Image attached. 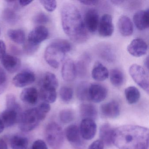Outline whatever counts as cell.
<instances>
[{
  "label": "cell",
  "mask_w": 149,
  "mask_h": 149,
  "mask_svg": "<svg viewBox=\"0 0 149 149\" xmlns=\"http://www.w3.org/2000/svg\"><path fill=\"white\" fill-rule=\"evenodd\" d=\"M80 112L83 119L95 120L97 117V111L94 105L91 104H83L80 107Z\"/></svg>",
  "instance_id": "cell-24"
},
{
  "label": "cell",
  "mask_w": 149,
  "mask_h": 149,
  "mask_svg": "<svg viewBox=\"0 0 149 149\" xmlns=\"http://www.w3.org/2000/svg\"><path fill=\"white\" fill-rule=\"evenodd\" d=\"M10 143L12 149H27L28 139L24 136L15 135L10 139Z\"/></svg>",
  "instance_id": "cell-27"
},
{
  "label": "cell",
  "mask_w": 149,
  "mask_h": 149,
  "mask_svg": "<svg viewBox=\"0 0 149 149\" xmlns=\"http://www.w3.org/2000/svg\"><path fill=\"white\" fill-rule=\"evenodd\" d=\"M101 112L105 117L114 118L120 115L119 104L116 101H111L103 104L101 107Z\"/></svg>",
  "instance_id": "cell-16"
},
{
  "label": "cell",
  "mask_w": 149,
  "mask_h": 149,
  "mask_svg": "<svg viewBox=\"0 0 149 149\" xmlns=\"http://www.w3.org/2000/svg\"><path fill=\"white\" fill-rule=\"evenodd\" d=\"M59 117L60 120L63 123H69L74 119V113L72 110L65 109L60 112Z\"/></svg>",
  "instance_id": "cell-34"
},
{
  "label": "cell",
  "mask_w": 149,
  "mask_h": 149,
  "mask_svg": "<svg viewBox=\"0 0 149 149\" xmlns=\"http://www.w3.org/2000/svg\"><path fill=\"white\" fill-rule=\"evenodd\" d=\"M60 96L61 99L64 102H69L73 98V90L70 87L63 86L60 89Z\"/></svg>",
  "instance_id": "cell-35"
},
{
  "label": "cell",
  "mask_w": 149,
  "mask_h": 149,
  "mask_svg": "<svg viewBox=\"0 0 149 149\" xmlns=\"http://www.w3.org/2000/svg\"><path fill=\"white\" fill-rule=\"evenodd\" d=\"M108 69L101 63H96L92 69L91 75L94 80L98 81H102L106 80L109 76Z\"/></svg>",
  "instance_id": "cell-23"
},
{
  "label": "cell",
  "mask_w": 149,
  "mask_h": 149,
  "mask_svg": "<svg viewBox=\"0 0 149 149\" xmlns=\"http://www.w3.org/2000/svg\"><path fill=\"white\" fill-rule=\"evenodd\" d=\"M7 34L10 40L17 44H22L25 42L26 34L22 29H9Z\"/></svg>",
  "instance_id": "cell-30"
},
{
  "label": "cell",
  "mask_w": 149,
  "mask_h": 149,
  "mask_svg": "<svg viewBox=\"0 0 149 149\" xmlns=\"http://www.w3.org/2000/svg\"><path fill=\"white\" fill-rule=\"evenodd\" d=\"M58 85V80L54 74L49 72H47L45 74L42 80V87L56 90Z\"/></svg>",
  "instance_id": "cell-29"
},
{
  "label": "cell",
  "mask_w": 149,
  "mask_h": 149,
  "mask_svg": "<svg viewBox=\"0 0 149 149\" xmlns=\"http://www.w3.org/2000/svg\"><path fill=\"white\" fill-rule=\"evenodd\" d=\"M144 64L145 67H146L147 69L148 70V68H149V58H148V56L145 59Z\"/></svg>",
  "instance_id": "cell-50"
},
{
  "label": "cell",
  "mask_w": 149,
  "mask_h": 149,
  "mask_svg": "<svg viewBox=\"0 0 149 149\" xmlns=\"http://www.w3.org/2000/svg\"><path fill=\"white\" fill-rule=\"evenodd\" d=\"M0 149H8L6 143L2 139H0Z\"/></svg>",
  "instance_id": "cell-47"
},
{
  "label": "cell",
  "mask_w": 149,
  "mask_h": 149,
  "mask_svg": "<svg viewBox=\"0 0 149 149\" xmlns=\"http://www.w3.org/2000/svg\"><path fill=\"white\" fill-rule=\"evenodd\" d=\"M112 18L111 15L105 14L103 15L99 21L98 26V33L101 36L110 37L114 32Z\"/></svg>",
  "instance_id": "cell-12"
},
{
  "label": "cell",
  "mask_w": 149,
  "mask_h": 149,
  "mask_svg": "<svg viewBox=\"0 0 149 149\" xmlns=\"http://www.w3.org/2000/svg\"><path fill=\"white\" fill-rule=\"evenodd\" d=\"M89 61L90 58L88 56L84 55L75 64L77 74L81 77H85L88 73Z\"/></svg>",
  "instance_id": "cell-32"
},
{
  "label": "cell",
  "mask_w": 149,
  "mask_h": 149,
  "mask_svg": "<svg viewBox=\"0 0 149 149\" xmlns=\"http://www.w3.org/2000/svg\"><path fill=\"white\" fill-rule=\"evenodd\" d=\"M110 81L113 86L118 87L123 84L124 81L123 74L120 70L118 68L113 69L109 73Z\"/></svg>",
  "instance_id": "cell-31"
},
{
  "label": "cell",
  "mask_w": 149,
  "mask_h": 149,
  "mask_svg": "<svg viewBox=\"0 0 149 149\" xmlns=\"http://www.w3.org/2000/svg\"><path fill=\"white\" fill-rule=\"evenodd\" d=\"M114 129L108 123L103 124L99 130V137L104 144L110 146L112 143V136Z\"/></svg>",
  "instance_id": "cell-22"
},
{
  "label": "cell",
  "mask_w": 149,
  "mask_h": 149,
  "mask_svg": "<svg viewBox=\"0 0 149 149\" xmlns=\"http://www.w3.org/2000/svg\"><path fill=\"white\" fill-rule=\"evenodd\" d=\"M111 2L115 4V5L118 6V5H121V4H123L124 2L123 1H111Z\"/></svg>",
  "instance_id": "cell-49"
},
{
  "label": "cell",
  "mask_w": 149,
  "mask_h": 149,
  "mask_svg": "<svg viewBox=\"0 0 149 149\" xmlns=\"http://www.w3.org/2000/svg\"><path fill=\"white\" fill-rule=\"evenodd\" d=\"M41 5L45 9L49 12H53L55 10L57 7V2L56 1H40Z\"/></svg>",
  "instance_id": "cell-38"
},
{
  "label": "cell",
  "mask_w": 149,
  "mask_h": 149,
  "mask_svg": "<svg viewBox=\"0 0 149 149\" xmlns=\"http://www.w3.org/2000/svg\"><path fill=\"white\" fill-rule=\"evenodd\" d=\"M6 109L1 113V119L6 127L14 125L21 115V108L13 94H8L6 97Z\"/></svg>",
  "instance_id": "cell-4"
},
{
  "label": "cell",
  "mask_w": 149,
  "mask_h": 149,
  "mask_svg": "<svg viewBox=\"0 0 149 149\" xmlns=\"http://www.w3.org/2000/svg\"><path fill=\"white\" fill-rule=\"evenodd\" d=\"M39 93L34 87L24 89L20 94V99L23 102L29 105H34L38 102Z\"/></svg>",
  "instance_id": "cell-20"
},
{
  "label": "cell",
  "mask_w": 149,
  "mask_h": 149,
  "mask_svg": "<svg viewBox=\"0 0 149 149\" xmlns=\"http://www.w3.org/2000/svg\"><path fill=\"white\" fill-rule=\"evenodd\" d=\"M71 49V44L65 40H54L47 47L44 57L48 64L54 68H59L65 54Z\"/></svg>",
  "instance_id": "cell-3"
},
{
  "label": "cell",
  "mask_w": 149,
  "mask_h": 149,
  "mask_svg": "<svg viewBox=\"0 0 149 149\" xmlns=\"http://www.w3.org/2000/svg\"><path fill=\"white\" fill-rule=\"evenodd\" d=\"M5 125L3 124V122L1 121V119L0 118V133L3 132L4 131V129H5Z\"/></svg>",
  "instance_id": "cell-48"
},
{
  "label": "cell",
  "mask_w": 149,
  "mask_h": 149,
  "mask_svg": "<svg viewBox=\"0 0 149 149\" xmlns=\"http://www.w3.org/2000/svg\"><path fill=\"white\" fill-rule=\"evenodd\" d=\"M66 137L68 141L73 145L80 146L82 144L81 136L80 129L76 125H71L67 127L65 132Z\"/></svg>",
  "instance_id": "cell-15"
},
{
  "label": "cell",
  "mask_w": 149,
  "mask_h": 149,
  "mask_svg": "<svg viewBox=\"0 0 149 149\" xmlns=\"http://www.w3.org/2000/svg\"><path fill=\"white\" fill-rule=\"evenodd\" d=\"M4 19L10 24H15L18 21V15L15 11L10 8H6L4 11Z\"/></svg>",
  "instance_id": "cell-36"
},
{
  "label": "cell",
  "mask_w": 149,
  "mask_h": 149,
  "mask_svg": "<svg viewBox=\"0 0 149 149\" xmlns=\"http://www.w3.org/2000/svg\"><path fill=\"white\" fill-rule=\"evenodd\" d=\"M49 20V17L43 13H40L36 15L34 21L38 24H43L47 23Z\"/></svg>",
  "instance_id": "cell-39"
},
{
  "label": "cell",
  "mask_w": 149,
  "mask_h": 149,
  "mask_svg": "<svg viewBox=\"0 0 149 149\" xmlns=\"http://www.w3.org/2000/svg\"><path fill=\"white\" fill-rule=\"evenodd\" d=\"M90 84L86 82H82L79 84L77 88V96L79 100L81 101L89 100V89Z\"/></svg>",
  "instance_id": "cell-33"
},
{
  "label": "cell",
  "mask_w": 149,
  "mask_h": 149,
  "mask_svg": "<svg viewBox=\"0 0 149 149\" xmlns=\"http://www.w3.org/2000/svg\"><path fill=\"white\" fill-rule=\"evenodd\" d=\"M7 79L5 71L0 67V95L6 90L7 86Z\"/></svg>",
  "instance_id": "cell-37"
},
{
  "label": "cell",
  "mask_w": 149,
  "mask_h": 149,
  "mask_svg": "<svg viewBox=\"0 0 149 149\" xmlns=\"http://www.w3.org/2000/svg\"><path fill=\"white\" fill-rule=\"evenodd\" d=\"M84 25L87 30L91 33H95L98 28L99 16L98 12L95 9L88 10L84 15Z\"/></svg>",
  "instance_id": "cell-13"
},
{
  "label": "cell",
  "mask_w": 149,
  "mask_h": 149,
  "mask_svg": "<svg viewBox=\"0 0 149 149\" xmlns=\"http://www.w3.org/2000/svg\"><path fill=\"white\" fill-rule=\"evenodd\" d=\"M40 94L41 99L47 103L54 102L57 97L56 90L54 89L41 87Z\"/></svg>",
  "instance_id": "cell-26"
},
{
  "label": "cell",
  "mask_w": 149,
  "mask_h": 149,
  "mask_svg": "<svg viewBox=\"0 0 149 149\" xmlns=\"http://www.w3.org/2000/svg\"><path fill=\"white\" fill-rule=\"evenodd\" d=\"M125 98L130 104H134L137 102L140 97L139 90L134 86L127 87L125 90Z\"/></svg>",
  "instance_id": "cell-28"
},
{
  "label": "cell",
  "mask_w": 149,
  "mask_h": 149,
  "mask_svg": "<svg viewBox=\"0 0 149 149\" xmlns=\"http://www.w3.org/2000/svg\"><path fill=\"white\" fill-rule=\"evenodd\" d=\"M135 26L139 30H145L149 26V9L140 10L134 14L133 18Z\"/></svg>",
  "instance_id": "cell-18"
},
{
  "label": "cell",
  "mask_w": 149,
  "mask_h": 149,
  "mask_svg": "<svg viewBox=\"0 0 149 149\" xmlns=\"http://www.w3.org/2000/svg\"><path fill=\"white\" fill-rule=\"evenodd\" d=\"M61 18L63 29L71 40L77 43L87 40L88 34L76 6L71 3H65L61 10Z\"/></svg>",
  "instance_id": "cell-2"
},
{
  "label": "cell",
  "mask_w": 149,
  "mask_h": 149,
  "mask_svg": "<svg viewBox=\"0 0 149 149\" xmlns=\"http://www.w3.org/2000/svg\"><path fill=\"white\" fill-rule=\"evenodd\" d=\"M1 62L3 67L10 73L17 72L21 66L20 60L11 55L6 54L1 59Z\"/></svg>",
  "instance_id": "cell-19"
},
{
  "label": "cell",
  "mask_w": 149,
  "mask_h": 149,
  "mask_svg": "<svg viewBox=\"0 0 149 149\" xmlns=\"http://www.w3.org/2000/svg\"><path fill=\"white\" fill-rule=\"evenodd\" d=\"M104 144L100 139L95 140L89 146L88 149H104Z\"/></svg>",
  "instance_id": "cell-42"
},
{
  "label": "cell",
  "mask_w": 149,
  "mask_h": 149,
  "mask_svg": "<svg viewBox=\"0 0 149 149\" xmlns=\"http://www.w3.org/2000/svg\"><path fill=\"white\" fill-rule=\"evenodd\" d=\"M108 91L103 85L98 83L90 84L89 89V99L94 102L103 101L107 97Z\"/></svg>",
  "instance_id": "cell-9"
},
{
  "label": "cell",
  "mask_w": 149,
  "mask_h": 149,
  "mask_svg": "<svg viewBox=\"0 0 149 149\" xmlns=\"http://www.w3.org/2000/svg\"><path fill=\"white\" fill-rule=\"evenodd\" d=\"M97 52L101 58L109 62H112L116 59L115 52L109 45H100L97 48Z\"/></svg>",
  "instance_id": "cell-25"
},
{
  "label": "cell",
  "mask_w": 149,
  "mask_h": 149,
  "mask_svg": "<svg viewBox=\"0 0 149 149\" xmlns=\"http://www.w3.org/2000/svg\"><path fill=\"white\" fill-rule=\"evenodd\" d=\"M61 74L63 78L67 81H74L77 75L76 65L73 60H66L62 68Z\"/></svg>",
  "instance_id": "cell-17"
},
{
  "label": "cell",
  "mask_w": 149,
  "mask_h": 149,
  "mask_svg": "<svg viewBox=\"0 0 149 149\" xmlns=\"http://www.w3.org/2000/svg\"><path fill=\"white\" fill-rule=\"evenodd\" d=\"M80 3L83 5L88 6H95L98 5L99 1H80Z\"/></svg>",
  "instance_id": "cell-45"
},
{
  "label": "cell",
  "mask_w": 149,
  "mask_h": 149,
  "mask_svg": "<svg viewBox=\"0 0 149 149\" xmlns=\"http://www.w3.org/2000/svg\"><path fill=\"white\" fill-rule=\"evenodd\" d=\"M79 129L81 136L83 139L91 140L95 136L97 125L94 120L86 118L82 120Z\"/></svg>",
  "instance_id": "cell-10"
},
{
  "label": "cell",
  "mask_w": 149,
  "mask_h": 149,
  "mask_svg": "<svg viewBox=\"0 0 149 149\" xmlns=\"http://www.w3.org/2000/svg\"><path fill=\"white\" fill-rule=\"evenodd\" d=\"M6 47L3 41L0 40V59H2L6 55Z\"/></svg>",
  "instance_id": "cell-44"
},
{
  "label": "cell",
  "mask_w": 149,
  "mask_h": 149,
  "mask_svg": "<svg viewBox=\"0 0 149 149\" xmlns=\"http://www.w3.org/2000/svg\"><path fill=\"white\" fill-rule=\"evenodd\" d=\"M38 46H34L28 42L26 45H25V51L28 54H32L36 51V49H38Z\"/></svg>",
  "instance_id": "cell-43"
},
{
  "label": "cell",
  "mask_w": 149,
  "mask_h": 149,
  "mask_svg": "<svg viewBox=\"0 0 149 149\" xmlns=\"http://www.w3.org/2000/svg\"><path fill=\"white\" fill-rule=\"evenodd\" d=\"M32 149H48L46 143L42 139L36 140L33 143Z\"/></svg>",
  "instance_id": "cell-41"
},
{
  "label": "cell",
  "mask_w": 149,
  "mask_h": 149,
  "mask_svg": "<svg viewBox=\"0 0 149 149\" xmlns=\"http://www.w3.org/2000/svg\"><path fill=\"white\" fill-rule=\"evenodd\" d=\"M127 49L129 54L133 56L141 57L147 53L148 45L142 39H134L128 45Z\"/></svg>",
  "instance_id": "cell-11"
},
{
  "label": "cell",
  "mask_w": 149,
  "mask_h": 149,
  "mask_svg": "<svg viewBox=\"0 0 149 149\" xmlns=\"http://www.w3.org/2000/svg\"><path fill=\"white\" fill-rule=\"evenodd\" d=\"M148 128L133 125H122L114 129L112 143L119 149H148Z\"/></svg>",
  "instance_id": "cell-1"
},
{
  "label": "cell",
  "mask_w": 149,
  "mask_h": 149,
  "mask_svg": "<svg viewBox=\"0 0 149 149\" xmlns=\"http://www.w3.org/2000/svg\"><path fill=\"white\" fill-rule=\"evenodd\" d=\"M46 117L36 108L26 110L22 113L19 120V127L23 132H28L34 130Z\"/></svg>",
  "instance_id": "cell-5"
},
{
  "label": "cell",
  "mask_w": 149,
  "mask_h": 149,
  "mask_svg": "<svg viewBox=\"0 0 149 149\" xmlns=\"http://www.w3.org/2000/svg\"><path fill=\"white\" fill-rule=\"evenodd\" d=\"M37 108L42 115L46 117L47 114L50 111L51 107L49 104L43 102L40 104Z\"/></svg>",
  "instance_id": "cell-40"
},
{
  "label": "cell",
  "mask_w": 149,
  "mask_h": 149,
  "mask_svg": "<svg viewBox=\"0 0 149 149\" xmlns=\"http://www.w3.org/2000/svg\"><path fill=\"white\" fill-rule=\"evenodd\" d=\"M0 36H1V30H0Z\"/></svg>",
  "instance_id": "cell-51"
},
{
  "label": "cell",
  "mask_w": 149,
  "mask_h": 149,
  "mask_svg": "<svg viewBox=\"0 0 149 149\" xmlns=\"http://www.w3.org/2000/svg\"><path fill=\"white\" fill-rule=\"evenodd\" d=\"M33 2L32 1L30 0H20L19 1V5L25 7L28 6Z\"/></svg>",
  "instance_id": "cell-46"
},
{
  "label": "cell",
  "mask_w": 149,
  "mask_h": 149,
  "mask_svg": "<svg viewBox=\"0 0 149 149\" xmlns=\"http://www.w3.org/2000/svg\"><path fill=\"white\" fill-rule=\"evenodd\" d=\"M129 73L134 81L149 94V77L145 70L140 65L133 64L130 67Z\"/></svg>",
  "instance_id": "cell-7"
},
{
  "label": "cell",
  "mask_w": 149,
  "mask_h": 149,
  "mask_svg": "<svg viewBox=\"0 0 149 149\" xmlns=\"http://www.w3.org/2000/svg\"><path fill=\"white\" fill-rule=\"evenodd\" d=\"M49 36V31L46 27L38 26L29 33L28 42L34 46L38 45L47 40Z\"/></svg>",
  "instance_id": "cell-8"
},
{
  "label": "cell",
  "mask_w": 149,
  "mask_h": 149,
  "mask_svg": "<svg viewBox=\"0 0 149 149\" xmlns=\"http://www.w3.org/2000/svg\"><path fill=\"white\" fill-rule=\"evenodd\" d=\"M118 30L123 36H130L133 32V26L130 19L128 16L122 15L118 22Z\"/></svg>",
  "instance_id": "cell-21"
},
{
  "label": "cell",
  "mask_w": 149,
  "mask_h": 149,
  "mask_svg": "<svg viewBox=\"0 0 149 149\" xmlns=\"http://www.w3.org/2000/svg\"><path fill=\"white\" fill-rule=\"evenodd\" d=\"M36 80L34 74L31 71L19 73L13 78V83L15 87L23 88L33 83Z\"/></svg>",
  "instance_id": "cell-14"
},
{
  "label": "cell",
  "mask_w": 149,
  "mask_h": 149,
  "mask_svg": "<svg viewBox=\"0 0 149 149\" xmlns=\"http://www.w3.org/2000/svg\"><path fill=\"white\" fill-rule=\"evenodd\" d=\"M45 137L49 145L53 149H60L64 143L62 128L55 122L49 123L47 125Z\"/></svg>",
  "instance_id": "cell-6"
}]
</instances>
